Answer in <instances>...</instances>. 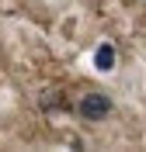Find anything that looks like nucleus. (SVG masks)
I'll use <instances>...</instances> for the list:
<instances>
[{
  "mask_svg": "<svg viewBox=\"0 0 146 152\" xmlns=\"http://www.w3.org/2000/svg\"><path fill=\"white\" fill-rule=\"evenodd\" d=\"M80 118H87V121H104L108 114H111V100H108L104 94H87L84 100H80Z\"/></svg>",
  "mask_w": 146,
  "mask_h": 152,
  "instance_id": "nucleus-1",
  "label": "nucleus"
},
{
  "mask_svg": "<svg viewBox=\"0 0 146 152\" xmlns=\"http://www.w3.org/2000/svg\"><path fill=\"white\" fill-rule=\"evenodd\" d=\"M94 66L101 69V73H108V69L115 66V48L108 45V42H104V45H97V52H94Z\"/></svg>",
  "mask_w": 146,
  "mask_h": 152,
  "instance_id": "nucleus-2",
  "label": "nucleus"
}]
</instances>
